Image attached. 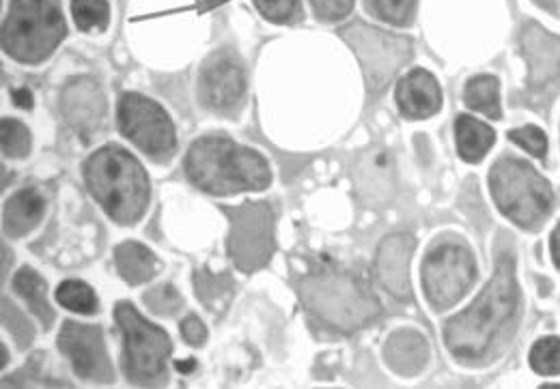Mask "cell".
Returning <instances> with one entry per match:
<instances>
[{
  "instance_id": "6da1fadb",
  "label": "cell",
  "mask_w": 560,
  "mask_h": 389,
  "mask_svg": "<svg viewBox=\"0 0 560 389\" xmlns=\"http://www.w3.org/2000/svg\"><path fill=\"white\" fill-rule=\"evenodd\" d=\"M520 288L515 282V260L509 252H500L495 273L483 293L462 315L453 317L444 327V344L448 353L462 364L481 362L490 353L495 338L506 329L517 313Z\"/></svg>"
},
{
  "instance_id": "7a4b0ae2",
  "label": "cell",
  "mask_w": 560,
  "mask_h": 389,
  "mask_svg": "<svg viewBox=\"0 0 560 389\" xmlns=\"http://www.w3.org/2000/svg\"><path fill=\"white\" fill-rule=\"evenodd\" d=\"M184 166L192 186L213 196L261 192L272 184V170L259 151L222 135L195 140Z\"/></svg>"
},
{
  "instance_id": "3957f363",
  "label": "cell",
  "mask_w": 560,
  "mask_h": 389,
  "mask_svg": "<svg viewBox=\"0 0 560 389\" xmlns=\"http://www.w3.org/2000/svg\"><path fill=\"white\" fill-rule=\"evenodd\" d=\"M84 181L91 196L110 220L132 226L149 204V177L139 160L119 144L97 149L84 164Z\"/></svg>"
},
{
  "instance_id": "277c9868",
  "label": "cell",
  "mask_w": 560,
  "mask_h": 389,
  "mask_svg": "<svg viewBox=\"0 0 560 389\" xmlns=\"http://www.w3.org/2000/svg\"><path fill=\"white\" fill-rule=\"evenodd\" d=\"M304 306L326 325L339 331H355L373 323L382 306L364 278L351 271L324 269L302 278L298 284Z\"/></svg>"
},
{
  "instance_id": "5b68a950",
  "label": "cell",
  "mask_w": 560,
  "mask_h": 389,
  "mask_svg": "<svg viewBox=\"0 0 560 389\" xmlns=\"http://www.w3.org/2000/svg\"><path fill=\"white\" fill-rule=\"evenodd\" d=\"M66 33L57 0H11L2 22V50L18 63L37 66L57 50Z\"/></svg>"
},
{
  "instance_id": "8992f818",
  "label": "cell",
  "mask_w": 560,
  "mask_h": 389,
  "mask_svg": "<svg viewBox=\"0 0 560 389\" xmlns=\"http://www.w3.org/2000/svg\"><path fill=\"white\" fill-rule=\"evenodd\" d=\"M490 190L500 213L524 228L541 222L555 204L548 179L517 157H502L493 164Z\"/></svg>"
},
{
  "instance_id": "52a82bcc",
  "label": "cell",
  "mask_w": 560,
  "mask_h": 389,
  "mask_svg": "<svg viewBox=\"0 0 560 389\" xmlns=\"http://www.w3.org/2000/svg\"><path fill=\"white\" fill-rule=\"evenodd\" d=\"M115 319L124 335L121 368L135 386H160L166 381V362L173 351L171 338L158 325L142 319L130 302H119Z\"/></svg>"
},
{
  "instance_id": "ba28073f",
  "label": "cell",
  "mask_w": 560,
  "mask_h": 389,
  "mask_svg": "<svg viewBox=\"0 0 560 389\" xmlns=\"http://www.w3.org/2000/svg\"><path fill=\"white\" fill-rule=\"evenodd\" d=\"M422 291L433 310L455 306L472 286L477 264L468 246L444 241L433 246L422 260Z\"/></svg>"
},
{
  "instance_id": "9c48e42d",
  "label": "cell",
  "mask_w": 560,
  "mask_h": 389,
  "mask_svg": "<svg viewBox=\"0 0 560 389\" xmlns=\"http://www.w3.org/2000/svg\"><path fill=\"white\" fill-rule=\"evenodd\" d=\"M117 123L121 133L153 162L166 164L175 155V126L166 110L153 99L140 93H126L119 99Z\"/></svg>"
},
{
  "instance_id": "30bf717a",
  "label": "cell",
  "mask_w": 560,
  "mask_h": 389,
  "mask_svg": "<svg viewBox=\"0 0 560 389\" xmlns=\"http://www.w3.org/2000/svg\"><path fill=\"white\" fill-rule=\"evenodd\" d=\"M341 35L362 63L369 91H382L393 75L412 59V42L406 37L364 24H351L341 31Z\"/></svg>"
},
{
  "instance_id": "8fae6325",
  "label": "cell",
  "mask_w": 560,
  "mask_h": 389,
  "mask_svg": "<svg viewBox=\"0 0 560 389\" xmlns=\"http://www.w3.org/2000/svg\"><path fill=\"white\" fill-rule=\"evenodd\" d=\"M231 215V241L229 255L237 262L242 271H253L264 267L272 252V209L266 202L242 204Z\"/></svg>"
},
{
  "instance_id": "7c38bea8",
  "label": "cell",
  "mask_w": 560,
  "mask_h": 389,
  "mask_svg": "<svg viewBox=\"0 0 560 389\" xmlns=\"http://www.w3.org/2000/svg\"><path fill=\"white\" fill-rule=\"evenodd\" d=\"M199 99L213 113H233L246 93V73L235 52L211 55L199 73Z\"/></svg>"
},
{
  "instance_id": "4fadbf2b",
  "label": "cell",
  "mask_w": 560,
  "mask_h": 389,
  "mask_svg": "<svg viewBox=\"0 0 560 389\" xmlns=\"http://www.w3.org/2000/svg\"><path fill=\"white\" fill-rule=\"evenodd\" d=\"M59 351L70 359L71 368L80 379L102 384L115 379L104 344V333L97 325L66 321L59 333Z\"/></svg>"
},
{
  "instance_id": "5bb4252c",
  "label": "cell",
  "mask_w": 560,
  "mask_h": 389,
  "mask_svg": "<svg viewBox=\"0 0 560 389\" xmlns=\"http://www.w3.org/2000/svg\"><path fill=\"white\" fill-rule=\"evenodd\" d=\"M61 110L73 131L89 140L104 123L106 99L97 82L91 78H75L61 93Z\"/></svg>"
},
{
  "instance_id": "9a60e30c",
  "label": "cell",
  "mask_w": 560,
  "mask_h": 389,
  "mask_svg": "<svg viewBox=\"0 0 560 389\" xmlns=\"http://www.w3.org/2000/svg\"><path fill=\"white\" fill-rule=\"evenodd\" d=\"M415 252V239L406 233L390 235L382 241L375 257V278L397 299H410V257Z\"/></svg>"
},
{
  "instance_id": "2e32d148",
  "label": "cell",
  "mask_w": 560,
  "mask_h": 389,
  "mask_svg": "<svg viewBox=\"0 0 560 389\" xmlns=\"http://www.w3.org/2000/svg\"><path fill=\"white\" fill-rule=\"evenodd\" d=\"M397 104L408 119H429L442 108V89L427 69H412L397 84Z\"/></svg>"
},
{
  "instance_id": "e0dca14e",
  "label": "cell",
  "mask_w": 560,
  "mask_h": 389,
  "mask_svg": "<svg viewBox=\"0 0 560 389\" xmlns=\"http://www.w3.org/2000/svg\"><path fill=\"white\" fill-rule=\"evenodd\" d=\"M524 55L530 66L528 82L533 89H539L559 75L560 39L537 24H528L524 31Z\"/></svg>"
},
{
  "instance_id": "ac0fdd59",
  "label": "cell",
  "mask_w": 560,
  "mask_h": 389,
  "mask_svg": "<svg viewBox=\"0 0 560 389\" xmlns=\"http://www.w3.org/2000/svg\"><path fill=\"white\" fill-rule=\"evenodd\" d=\"M355 184L360 196L373 204L380 207L393 196V162L386 151H369L358 168H355Z\"/></svg>"
},
{
  "instance_id": "d6986e66",
  "label": "cell",
  "mask_w": 560,
  "mask_h": 389,
  "mask_svg": "<svg viewBox=\"0 0 560 389\" xmlns=\"http://www.w3.org/2000/svg\"><path fill=\"white\" fill-rule=\"evenodd\" d=\"M388 366L401 377H415L427 366L429 344L415 329H399L386 340L384 349Z\"/></svg>"
},
{
  "instance_id": "ffe728a7",
  "label": "cell",
  "mask_w": 560,
  "mask_h": 389,
  "mask_svg": "<svg viewBox=\"0 0 560 389\" xmlns=\"http://www.w3.org/2000/svg\"><path fill=\"white\" fill-rule=\"evenodd\" d=\"M46 200L37 190H20L4 202L2 211V228L9 237L28 235L44 217Z\"/></svg>"
},
{
  "instance_id": "44dd1931",
  "label": "cell",
  "mask_w": 560,
  "mask_h": 389,
  "mask_svg": "<svg viewBox=\"0 0 560 389\" xmlns=\"http://www.w3.org/2000/svg\"><path fill=\"white\" fill-rule=\"evenodd\" d=\"M455 140L462 160L468 164H479L490 153L495 142V131L470 115H459L455 121Z\"/></svg>"
},
{
  "instance_id": "7402d4cb",
  "label": "cell",
  "mask_w": 560,
  "mask_h": 389,
  "mask_svg": "<svg viewBox=\"0 0 560 389\" xmlns=\"http://www.w3.org/2000/svg\"><path fill=\"white\" fill-rule=\"evenodd\" d=\"M115 264L119 275L132 286L144 284L158 271V259L153 252L137 241H126L115 250Z\"/></svg>"
},
{
  "instance_id": "603a6c76",
  "label": "cell",
  "mask_w": 560,
  "mask_h": 389,
  "mask_svg": "<svg viewBox=\"0 0 560 389\" xmlns=\"http://www.w3.org/2000/svg\"><path fill=\"white\" fill-rule=\"evenodd\" d=\"M46 288L48 286L42 280V275L31 267H22L13 278V291L28 304V308L39 317V321L48 329L50 325L55 323V313L48 304Z\"/></svg>"
},
{
  "instance_id": "cb8c5ba5",
  "label": "cell",
  "mask_w": 560,
  "mask_h": 389,
  "mask_svg": "<svg viewBox=\"0 0 560 389\" xmlns=\"http://www.w3.org/2000/svg\"><path fill=\"white\" fill-rule=\"evenodd\" d=\"M464 102L470 110H477L493 121L502 119L500 108V82L493 75H477L466 84Z\"/></svg>"
},
{
  "instance_id": "d4e9b609",
  "label": "cell",
  "mask_w": 560,
  "mask_h": 389,
  "mask_svg": "<svg viewBox=\"0 0 560 389\" xmlns=\"http://www.w3.org/2000/svg\"><path fill=\"white\" fill-rule=\"evenodd\" d=\"M57 302L78 315H93L97 313V297L93 288L80 280H66L57 288Z\"/></svg>"
},
{
  "instance_id": "484cf974",
  "label": "cell",
  "mask_w": 560,
  "mask_h": 389,
  "mask_svg": "<svg viewBox=\"0 0 560 389\" xmlns=\"http://www.w3.org/2000/svg\"><path fill=\"white\" fill-rule=\"evenodd\" d=\"M71 13L75 20V26L84 33L106 31L110 22L108 0H71Z\"/></svg>"
},
{
  "instance_id": "4316f807",
  "label": "cell",
  "mask_w": 560,
  "mask_h": 389,
  "mask_svg": "<svg viewBox=\"0 0 560 389\" xmlns=\"http://www.w3.org/2000/svg\"><path fill=\"white\" fill-rule=\"evenodd\" d=\"M528 362L537 375H544V377L560 375L559 335H546V338L537 340V344L530 349Z\"/></svg>"
},
{
  "instance_id": "83f0119b",
  "label": "cell",
  "mask_w": 560,
  "mask_h": 389,
  "mask_svg": "<svg viewBox=\"0 0 560 389\" xmlns=\"http://www.w3.org/2000/svg\"><path fill=\"white\" fill-rule=\"evenodd\" d=\"M369 11L393 26H410L417 11V0H366Z\"/></svg>"
},
{
  "instance_id": "f1b7e54d",
  "label": "cell",
  "mask_w": 560,
  "mask_h": 389,
  "mask_svg": "<svg viewBox=\"0 0 560 389\" xmlns=\"http://www.w3.org/2000/svg\"><path fill=\"white\" fill-rule=\"evenodd\" d=\"M0 144L2 153L7 157L20 160L26 157L31 151V131L26 130L24 123L15 119H2L0 121Z\"/></svg>"
},
{
  "instance_id": "f546056e",
  "label": "cell",
  "mask_w": 560,
  "mask_h": 389,
  "mask_svg": "<svg viewBox=\"0 0 560 389\" xmlns=\"http://www.w3.org/2000/svg\"><path fill=\"white\" fill-rule=\"evenodd\" d=\"M144 306L153 313V315H162V317H171L173 313H177L182 308V295L175 291L173 284H162L155 286L153 291H149L144 297Z\"/></svg>"
},
{
  "instance_id": "4dcf8cb0",
  "label": "cell",
  "mask_w": 560,
  "mask_h": 389,
  "mask_svg": "<svg viewBox=\"0 0 560 389\" xmlns=\"http://www.w3.org/2000/svg\"><path fill=\"white\" fill-rule=\"evenodd\" d=\"M509 138L522 146L524 151H528L530 155L544 160L546 153H548V135L546 131L539 130L537 126H524V128H517V130L509 131Z\"/></svg>"
},
{
  "instance_id": "1f68e13d",
  "label": "cell",
  "mask_w": 560,
  "mask_h": 389,
  "mask_svg": "<svg viewBox=\"0 0 560 389\" xmlns=\"http://www.w3.org/2000/svg\"><path fill=\"white\" fill-rule=\"evenodd\" d=\"M253 2L259 9V13L275 24L291 22L302 13L300 0H253Z\"/></svg>"
},
{
  "instance_id": "d6a6232c",
  "label": "cell",
  "mask_w": 560,
  "mask_h": 389,
  "mask_svg": "<svg viewBox=\"0 0 560 389\" xmlns=\"http://www.w3.org/2000/svg\"><path fill=\"white\" fill-rule=\"evenodd\" d=\"M311 4L322 22L346 20L353 11V0H311Z\"/></svg>"
},
{
  "instance_id": "836d02e7",
  "label": "cell",
  "mask_w": 560,
  "mask_h": 389,
  "mask_svg": "<svg viewBox=\"0 0 560 389\" xmlns=\"http://www.w3.org/2000/svg\"><path fill=\"white\" fill-rule=\"evenodd\" d=\"M182 335L188 344L192 346H201L208 340V329L201 323L197 317H186L182 321Z\"/></svg>"
},
{
  "instance_id": "e575fe53",
  "label": "cell",
  "mask_w": 560,
  "mask_h": 389,
  "mask_svg": "<svg viewBox=\"0 0 560 389\" xmlns=\"http://www.w3.org/2000/svg\"><path fill=\"white\" fill-rule=\"evenodd\" d=\"M13 102H15L18 108H24V110L33 108V95L26 89H15L13 91Z\"/></svg>"
},
{
  "instance_id": "d590c367",
  "label": "cell",
  "mask_w": 560,
  "mask_h": 389,
  "mask_svg": "<svg viewBox=\"0 0 560 389\" xmlns=\"http://www.w3.org/2000/svg\"><path fill=\"white\" fill-rule=\"evenodd\" d=\"M550 250H552V259H555V264L560 269V222L559 226L555 228V233H552V237H550Z\"/></svg>"
}]
</instances>
